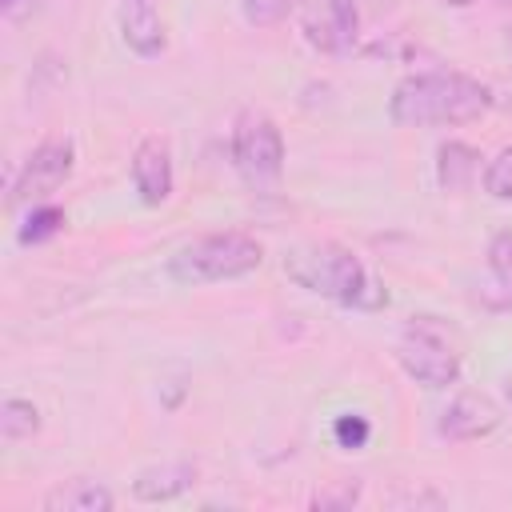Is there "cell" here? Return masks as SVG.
Returning <instances> with one entry per match:
<instances>
[{
  "label": "cell",
  "instance_id": "obj_7",
  "mask_svg": "<svg viewBox=\"0 0 512 512\" xmlns=\"http://www.w3.org/2000/svg\"><path fill=\"white\" fill-rule=\"evenodd\" d=\"M68 172H72V144H68V140H48V144H40V148L24 160V168H20V176H16L12 204L48 196L52 188H60V184L68 180Z\"/></svg>",
  "mask_w": 512,
  "mask_h": 512
},
{
  "label": "cell",
  "instance_id": "obj_12",
  "mask_svg": "<svg viewBox=\"0 0 512 512\" xmlns=\"http://www.w3.org/2000/svg\"><path fill=\"white\" fill-rule=\"evenodd\" d=\"M192 476H196V468L192 464H184V460H176V464H160V468H144L140 476H136V484H132V492L140 496V500H172V496H180L188 484H192Z\"/></svg>",
  "mask_w": 512,
  "mask_h": 512
},
{
  "label": "cell",
  "instance_id": "obj_17",
  "mask_svg": "<svg viewBox=\"0 0 512 512\" xmlns=\"http://www.w3.org/2000/svg\"><path fill=\"white\" fill-rule=\"evenodd\" d=\"M484 188L496 196V200H512V148L496 152L484 168Z\"/></svg>",
  "mask_w": 512,
  "mask_h": 512
},
{
  "label": "cell",
  "instance_id": "obj_5",
  "mask_svg": "<svg viewBox=\"0 0 512 512\" xmlns=\"http://www.w3.org/2000/svg\"><path fill=\"white\" fill-rule=\"evenodd\" d=\"M396 360H400V368L416 380V384H424V388H448V384H456V376H460V348L448 340V332L440 328V324H432L428 316H420V320H412L404 332H400V340H396Z\"/></svg>",
  "mask_w": 512,
  "mask_h": 512
},
{
  "label": "cell",
  "instance_id": "obj_1",
  "mask_svg": "<svg viewBox=\"0 0 512 512\" xmlns=\"http://www.w3.org/2000/svg\"><path fill=\"white\" fill-rule=\"evenodd\" d=\"M488 104H492L488 88L464 72H420L392 88L388 116L404 128L468 124V120H480Z\"/></svg>",
  "mask_w": 512,
  "mask_h": 512
},
{
  "label": "cell",
  "instance_id": "obj_16",
  "mask_svg": "<svg viewBox=\"0 0 512 512\" xmlns=\"http://www.w3.org/2000/svg\"><path fill=\"white\" fill-rule=\"evenodd\" d=\"M60 228H64V212L52 208V204H44V208L28 212V220H24V228H20V244H40V240L56 236Z\"/></svg>",
  "mask_w": 512,
  "mask_h": 512
},
{
  "label": "cell",
  "instance_id": "obj_21",
  "mask_svg": "<svg viewBox=\"0 0 512 512\" xmlns=\"http://www.w3.org/2000/svg\"><path fill=\"white\" fill-rule=\"evenodd\" d=\"M504 396H508V404H512V380H508V384H504Z\"/></svg>",
  "mask_w": 512,
  "mask_h": 512
},
{
  "label": "cell",
  "instance_id": "obj_22",
  "mask_svg": "<svg viewBox=\"0 0 512 512\" xmlns=\"http://www.w3.org/2000/svg\"><path fill=\"white\" fill-rule=\"evenodd\" d=\"M508 48H512V28H508Z\"/></svg>",
  "mask_w": 512,
  "mask_h": 512
},
{
  "label": "cell",
  "instance_id": "obj_18",
  "mask_svg": "<svg viewBox=\"0 0 512 512\" xmlns=\"http://www.w3.org/2000/svg\"><path fill=\"white\" fill-rule=\"evenodd\" d=\"M244 4V20L252 28H272L292 12V0H240Z\"/></svg>",
  "mask_w": 512,
  "mask_h": 512
},
{
  "label": "cell",
  "instance_id": "obj_4",
  "mask_svg": "<svg viewBox=\"0 0 512 512\" xmlns=\"http://www.w3.org/2000/svg\"><path fill=\"white\" fill-rule=\"evenodd\" d=\"M232 164L252 192H260V196L276 192L280 172H284V140H280V128L272 116H264L256 108L240 112V120L232 128Z\"/></svg>",
  "mask_w": 512,
  "mask_h": 512
},
{
  "label": "cell",
  "instance_id": "obj_3",
  "mask_svg": "<svg viewBox=\"0 0 512 512\" xmlns=\"http://www.w3.org/2000/svg\"><path fill=\"white\" fill-rule=\"evenodd\" d=\"M264 248L244 236V232H212L192 244H184L168 260V276L176 284H216V280H236L260 268Z\"/></svg>",
  "mask_w": 512,
  "mask_h": 512
},
{
  "label": "cell",
  "instance_id": "obj_10",
  "mask_svg": "<svg viewBox=\"0 0 512 512\" xmlns=\"http://www.w3.org/2000/svg\"><path fill=\"white\" fill-rule=\"evenodd\" d=\"M120 32H124V44L144 60L164 52V20L156 12V0H124Z\"/></svg>",
  "mask_w": 512,
  "mask_h": 512
},
{
  "label": "cell",
  "instance_id": "obj_8",
  "mask_svg": "<svg viewBox=\"0 0 512 512\" xmlns=\"http://www.w3.org/2000/svg\"><path fill=\"white\" fill-rule=\"evenodd\" d=\"M500 424V408L484 396V392H460L444 412H440V424L436 432L444 440H480L488 432H496Z\"/></svg>",
  "mask_w": 512,
  "mask_h": 512
},
{
  "label": "cell",
  "instance_id": "obj_14",
  "mask_svg": "<svg viewBox=\"0 0 512 512\" xmlns=\"http://www.w3.org/2000/svg\"><path fill=\"white\" fill-rule=\"evenodd\" d=\"M36 428H40V412H36V404H32V400L8 396V400L0 404V436H4L8 444H16V440L32 436Z\"/></svg>",
  "mask_w": 512,
  "mask_h": 512
},
{
  "label": "cell",
  "instance_id": "obj_13",
  "mask_svg": "<svg viewBox=\"0 0 512 512\" xmlns=\"http://www.w3.org/2000/svg\"><path fill=\"white\" fill-rule=\"evenodd\" d=\"M472 176H476V152L460 140H448L440 148V184L448 192H464L472 184Z\"/></svg>",
  "mask_w": 512,
  "mask_h": 512
},
{
  "label": "cell",
  "instance_id": "obj_15",
  "mask_svg": "<svg viewBox=\"0 0 512 512\" xmlns=\"http://www.w3.org/2000/svg\"><path fill=\"white\" fill-rule=\"evenodd\" d=\"M488 268L500 288V308H512V232H496L488 244Z\"/></svg>",
  "mask_w": 512,
  "mask_h": 512
},
{
  "label": "cell",
  "instance_id": "obj_11",
  "mask_svg": "<svg viewBox=\"0 0 512 512\" xmlns=\"http://www.w3.org/2000/svg\"><path fill=\"white\" fill-rule=\"evenodd\" d=\"M44 508L48 512H108L112 492L96 480H68L44 496Z\"/></svg>",
  "mask_w": 512,
  "mask_h": 512
},
{
  "label": "cell",
  "instance_id": "obj_6",
  "mask_svg": "<svg viewBox=\"0 0 512 512\" xmlns=\"http://www.w3.org/2000/svg\"><path fill=\"white\" fill-rule=\"evenodd\" d=\"M300 24L312 48L320 52H348L360 28L356 0H304L300 4Z\"/></svg>",
  "mask_w": 512,
  "mask_h": 512
},
{
  "label": "cell",
  "instance_id": "obj_19",
  "mask_svg": "<svg viewBox=\"0 0 512 512\" xmlns=\"http://www.w3.org/2000/svg\"><path fill=\"white\" fill-rule=\"evenodd\" d=\"M332 436H336V444H340V448H364V444H368V436H372V428H368V420H364V416L344 412V416H336Z\"/></svg>",
  "mask_w": 512,
  "mask_h": 512
},
{
  "label": "cell",
  "instance_id": "obj_2",
  "mask_svg": "<svg viewBox=\"0 0 512 512\" xmlns=\"http://www.w3.org/2000/svg\"><path fill=\"white\" fill-rule=\"evenodd\" d=\"M284 272L300 288H308L316 296H328L336 304H356V308L384 304V292H368L376 284L368 280L356 252H348L344 244H328V240L324 244H300L284 256Z\"/></svg>",
  "mask_w": 512,
  "mask_h": 512
},
{
  "label": "cell",
  "instance_id": "obj_9",
  "mask_svg": "<svg viewBox=\"0 0 512 512\" xmlns=\"http://www.w3.org/2000/svg\"><path fill=\"white\" fill-rule=\"evenodd\" d=\"M132 184L148 208H160L172 196V148L160 136H148L132 156Z\"/></svg>",
  "mask_w": 512,
  "mask_h": 512
},
{
  "label": "cell",
  "instance_id": "obj_20",
  "mask_svg": "<svg viewBox=\"0 0 512 512\" xmlns=\"http://www.w3.org/2000/svg\"><path fill=\"white\" fill-rule=\"evenodd\" d=\"M0 4H4V12H16V4H20V0H0Z\"/></svg>",
  "mask_w": 512,
  "mask_h": 512
}]
</instances>
